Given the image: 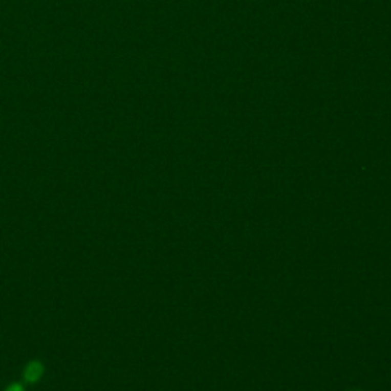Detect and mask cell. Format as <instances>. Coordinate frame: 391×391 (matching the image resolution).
<instances>
[{"instance_id":"obj_1","label":"cell","mask_w":391,"mask_h":391,"mask_svg":"<svg viewBox=\"0 0 391 391\" xmlns=\"http://www.w3.org/2000/svg\"><path fill=\"white\" fill-rule=\"evenodd\" d=\"M41 373H43V367H41V364H38V362H31V364L25 368V378H26V381H29V382H35V381L41 376Z\"/></svg>"},{"instance_id":"obj_2","label":"cell","mask_w":391,"mask_h":391,"mask_svg":"<svg viewBox=\"0 0 391 391\" xmlns=\"http://www.w3.org/2000/svg\"><path fill=\"white\" fill-rule=\"evenodd\" d=\"M6 391H23V388L20 387V385H17V384H14V385H11L9 388Z\"/></svg>"}]
</instances>
